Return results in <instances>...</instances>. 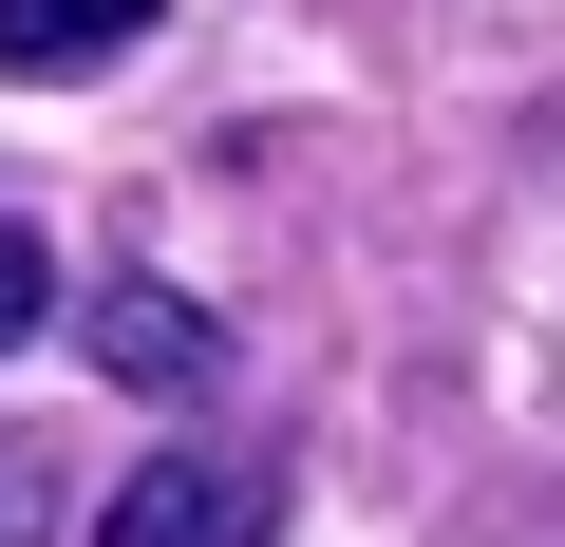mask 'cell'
Here are the masks:
<instances>
[{"mask_svg":"<svg viewBox=\"0 0 565 547\" xmlns=\"http://www.w3.org/2000/svg\"><path fill=\"white\" fill-rule=\"evenodd\" d=\"M57 528V472H39V434H0V547H39Z\"/></svg>","mask_w":565,"mask_h":547,"instance_id":"cell-5","label":"cell"},{"mask_svg":"<svg viewBox=\"0 0 565 547\" xmlns=\"http://www.w3.org/2000/svg\"><path fill=\"white\" fill-rule=\"evenodd\" d=\"M151 20H170V0H0V76H20V95H76V76H114Z\"/></svg>","mask_w":565,"mask_h":547,"instance_id":"cell-3","label":"cell"},{"mask_svg":"<svg viewBox=\"0 0 565 547\" xmlns=\"http://www.w3.org/2000/svg\"><path fill=\"white\" fill-rule=\"evenodd\" d=\"M264 528H282V434H226V415L151 434L95 509V547H264Z\"/></svg>","mask_w":565,"mask_h":547,"instance_id":"cell-1","label":"cell"},{"mask_svg":"<svg viewBox=\"0 0 565 547\" xmlns=\"http://www.w3.org/2000/svg\"><path fill=\"white\" fill-rule=\"evenodd\" d=\"M76 340H95V378L151 397V415H207V397H226V322H207L189 284H132V264H114V284L76 303Z\"/></svg>","mask_w":565,"mask_h":547,"instance_id":"cell-2","label":"cell"},{"mask_svg":"<svg viewBox=\"0 0 565 547\" xmlns=\"http://www.w3.org/2000/svg\"><path fill=\"white\" fill-rule=\"evenodd\" d=\"M39 322H57V245H39V227H20V208H0V359H20V340H39Z\"/></svg>","mask_w":565,"mask_h":547,"instance_id":"cell-4","label":"cell"}]
</instances>
